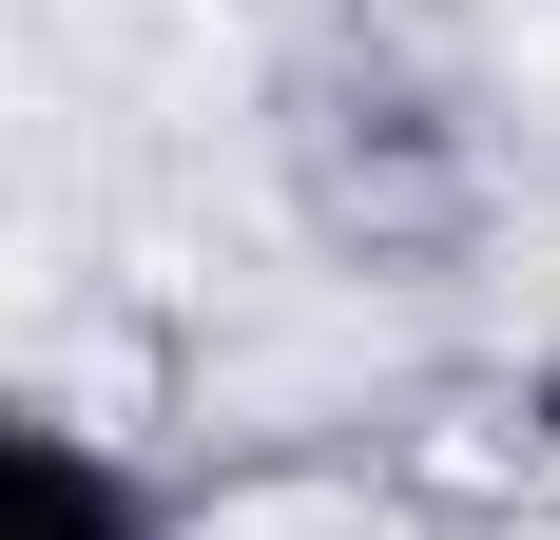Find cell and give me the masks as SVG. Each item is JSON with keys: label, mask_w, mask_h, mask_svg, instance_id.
<instances>
[{"label": "cell", "mask_w": 560, "mask_h": 540, "mask_svg": "<svg viewBox=\"0 0 560 540\" xmlns=\"http://www.w3.org/2000/svg\"><path fill=\"white\" fill-rule=\"evenodd\" d=\"M522 444H541V483H560V348L522 367Z\"/></svg>", "instance_id": "2"}, {"label": "cell", "mask_w": 560, "mask_h": 540, "mask_svg": "<svg viewBox=\"0 0 560 540\" xmlns=\"http://www.w3.org/2000/svg\"><path fill=\"white\" fill-rule=\"evenodd\" d=\"M0 540H194L155 444H116L58 386H0Z\"/></svg>", "instance_id": "1"}]
</instances>
